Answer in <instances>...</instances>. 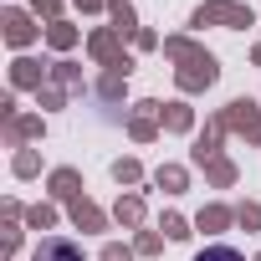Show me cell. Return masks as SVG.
Wrapping results in <instances>:
<instances>
[{
	"label": "cell",
	"instance_id": "obj_1",
	"mask_svg": "<svg viewBox=\"0 0 261 261\" xmlns=\"http://www.w3.org/2000/svg\"><path fill=\"white\" fill-rule=\"evenodd\" d=\"M36 261H82V251H77V246H67V241H46Z\"/></svg>",
	"mask_w": 261,
	"mask_h": 261
},
{
	"label": "cell",
	"instance_id": "obj_2",
	"mask_svg": "<svg viewBox=\"0 0 261 261\" xmlns=\"http://www.w3.org/2000/svg\"><path fill=\"white\" fill-rule=\"evenodd\" d=\"M195 261H241V251H230V246H210V251H200Z\"/></svg>",
	"mask_w": 261,
	"mask_h": 261
}]
</instances>
